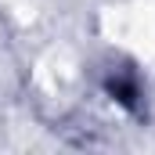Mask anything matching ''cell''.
<instances>
[{
  "label": "cell",
  "mask_w": 155,
  "mask_h": 155,
  "mask_svg": "<svg viewBox=\"0 0 155 155\" xmlns=\"http://www.w3.org/2000/svg\"><path fill=\"white\" fill-rule=\"evenodd\" d=\"M108 90L119 94V101H123V105H134V97H137V87H134L130 79H108Z\"/></svg>",
  "instance_id": "cell-1"
}]
</instances>
